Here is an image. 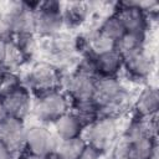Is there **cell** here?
<instances>
[{"mask_svg":"<svg viewBox=\"0 0 159 159\" xmlns=\"http://www.w3.org/2000/svg\"><path fill=\"white\" fill-rule=\"evenodd\" d=\"M128 92L116 77H97L92 101L99 109V116H111L125 104Z\"/></svg>","mask_w":159,"mask_h":159,"instance_id":"1","label":"cell"},{"mask_svg":"<svg viewBox=\"0 0 159 159\" xmlns=\"http://www.w3.org/2000/svg\"><path fill=\"white\" fill-rule=\"evenodd\" d=\"M117 122L114 117L99 116L94 122L87 125L86 143L98 154L108 150L117 138Z\"/></svg>","mask_w":159,"mask_h":159,"instance_id":"2","label":"cell"},{"mask_svg":"<svg viewBox=\"0 0 159 159\" xmlns=\"http://www.w3.org/2000/svg\"><path fill=\"white\" fill-rule=\"evenodd\" d=\"M27 89L36 94V97L43 96L46 93L58 91L62 77L61 72L51 63L37 62L32 66L27 75Z\"/></svg>","mask_w":159,"mask_h":159,"instance_id":"3","label":"cell"},{"mask_svg":"<svg viewBox=\"0 0 159 159\" xmlns=\"http://www.w3.org/2000/svg\"><path fill=\"white\" fill-rule=\"evenodd\" d=\"M58 138L42 125H31L25 130L24 149L32 159H41L55 153Z\"/></svg>","mask_w":159,"mask_h":159,"instance_id":"4","label":"cell"},{"mask_svg":"<svg viewBox=\"0 0 159 159\" xmlns=\"http://www.w3.org/2000/svg\"><path fill=\"white\" fill-rule=\"evenodd\" d=\"M70 103L67 96L60 89L36 97L32 112L37 120L43 123H53L61 116L68 112Z\"/></svg>","mask_w":159,"mask_h":159,"instance_id":"5","label":"cell"},{"mask_svg":"<svg viewBox=\"0 0 159 159\" xmlns=\"http://www.w3.org/2000/svg\"><path fill=\"white\" fill-rule=\"evenodd\" d=\"M35 32L51 37L60 32L63 25V16L60 2H39L34 10Z\"/></svg>","mask_w":159,"mask_h":159,"instance_id":"6","label":"cell"},{"mask_svg":"<svg viewBox=\"0 0 159 159\" xmlns=\"http://www.w3.org/2000/svg\"><path fill=\"white\" fill-rule=\"evenodd\" d=\"M97 77L81 70H76L62 80L67 94L73 103L92 101Z\"/></svg>","mask_w":159,"mask_h":159,"instance_id":"7","label":"cell"},{"mask_svg":"<svg viewBox=\"0 0 159 159\" xmlns=\"http://www.w3.org/2000/svg\"><path fill=\"white\" fill-rule=\"evenodd\" d=\"M114 14L120 20L125 32L145 35L148 27V15L142 9H139L134 1L120 2L118 9L114 10Z\"/></svg>","mask_w":159,"mask_h":159,"instance_id":"8","label":"cell"},{"mask_svg":"<svg viewBox=\"0 0 159 159\" xmlns=\"http://www.w3.org/2000/svg\"><path fill=\"white\" fill-rule=\"evenodd\" d=\"M2 98L6 113L9 117L22 119L31 111V92L27 87L20 84L9 93L0 96Z\"/></svg>","mask_w":159,"mask_h":159,"instance_id":"9","label":"cell"},{"mask_svg":"<svg viewBox=\"0 0 159 159\" xmlns=\"http://www.w3.org/2000/svg\"><path fill=\"white\" fill-rule=\"evenodd\" d=\"M26 127L22 119L6 117L0 122V142L4 143L11 153L24 149Z\"/></svg>","mask_w":159,"mask_h":159,"instance_id":"10","label":"cell"},{"mask_svg":"<svg viewBox=\"0 0 159 159\" xmlns=\"http://www.w3.org/2000/svg\"><path fill=\"white\" fill-rule=\"evenodd\" d=\"M123 67L127 70L130 77L135 80H144L152 71L153 60L147 52L145 47H142L123 56Z\"/></svg>","mask_w":159,"mask_h":159,"instance_id":"11","label":"cell"},{"mask_svg":"<svg viewBox=\"0 0 159 159\" xmlns=\"http://www.w3.org/2000/svg\"><path fill=\"white\" fill-rule=\"evenodd\" d=\"M91 58L98 77H116L123 67V57L116 48L91 56Z\"/></svg>","mask_w":159,"mask_h":159,"instance_id":"12","label":"cell"},{"mask_svg":"<svg viewBox=\"0 0 159 159\" xmlns=\"http://www.w3.org/2000/svg\"><path fill=\"white\" fill-rule=\"evenodd\" d=\"M52 124L55 128V135L60 140L81 137V133L83 132V128H84L82 122L71 112L65 113L58 119H56Z\"/></svg>","mask_w":159,"mask_h":159,"instance_id":"13","label":"cell"},{"mask_svg":"<svg viewBox=\"0 0 159 159\" xmlns=\"http://www.w3.org/2000/svg\"><path fill=\"white\" fill-rule=\"evenodd\" d=\"M87 147L88 145L82 137H76L65 140L58 139L55 154L58 159H83Z\"/></svg>","mask_w":159,"mask_h":159,"instance_id":"14","label":"cell"},{"mask_svg":"<svg viewBox=\"0 0 159 159\" xmlns=\"http://www.w3.org/2000/svg\"><path fill=\"white\" fill-rule=\"evenodd\" d=\"M159 108V94L155 87H147L144 88L135 103V109L138 117L148 118L157 113Z\"/></svg>","mask_w":159,"mask_h":159,"instance_id":"15","label":"cell"},{"mask_svg":"<svg viewBox=\"0 0 159 159\" xmlns=\"http://www.w3.org/2000/svg\"><path fill=\"white\" fill-rule=\"evenodd\" d=\"M87 47L89 50V56H96L107 51L116 48V42L107 36H104L98 30L93 31L87 39Z\"/></svg>","mask_w":159,"mask_h":159,"instance_id":"16","label":"cell"},{"mask_svg":"<svg viewBox=\"0 0 159 159\" xmlns=\"http://www.w3.org/2000/svg\"><path fill=\"white\" fill-rule=\"evenodd\" d=\"M144 34H133V32H125L117 42H116V50L123 56L144 47Z\"/></svg>","mask_w":159,"mask_h":159,"instance_id":"17","label":"cell"},{"mask_svg":"<svg viewBox=\"0 0 159 159\" xmlns=\"http://www.w3.org/2000/svg\"><path fill=\"white\" fill-rule=\"evenodd\" d=\"M98 31L102 32L104 36H107L108 39L113 40L114 42H117L124 34L125 30L120 22V20L117 17V15L113 12L112 15L107 16L103 22L101 24V26L98 27Z\"/></svg>","mask_w":159,"mask_h":159,"instance_id":"18","label":"cell"},{"mask_svg":"<svg viewBox=\"0 0 159 159\" xmlns=\"http://www.w3.org/2000/svg\"><path fill=\"white\" fill-rule=\"evenodd\" d=\"M68 7L65 9V11L62 12L63 16V22H70L72 25H78L82 21H84V19H87L88 16V6L89 4L87 2H70L67 4Z\"/></svg>","mask_w":159,"mask_h":159,"instance_id":"19","label":"cell"},{"mask_svg":"<svg viewBox=\"0 0 159 159\" xmlns=\"http://www.w3.org/2000/svg\"><path fill=\"white\" fill-rule=\"evenodd\" d=\"M9 40H0V71L5 67V58H6V48H7Z\"/></svg>","mask_w":159,"mask_h":159,"instance_id":"20","label":"cell"},{"mask_svg":"<svg viewBox=\"0 0 159 159\" xmlns=\"http://www.w3.org/2000/svg\"><path fill=\"white\" fill-rule=\"evenodd\" d=\"M0 159H12V153L1 142H0Z\"/></svg>","mask_w":159,"mask_h":159,"instance_id":"21","label":"cell"},{"mask_svg":"<svg viewBox=\"0 0 159 159\" xmlns=\"http://www.w3.org/2000/svg\"><path fill=\"white\" fill-rule=\"evenodd\" d=\"M6 117H7V113H6V109H5V106H4L2 98L0 97V122H2Z\"/></svg>","mask_w":159,"mask_h":159,"instance_id":"22","label":"cell"},{"mask_svg":"<svg viewBox=\"0 0 159 159\" xmlns=\"http://www.w3.org/2000/svg\"><path fill=\"white\" fill-rule=\"evenodd\" d=\"M41 159H58V158H57V155L55 153H52V154H48V155H46V157H43Z\"/></svg>","mask_w":159,"mask_h":159,"instance_id":"23","label":"cell"}]
</instances>
